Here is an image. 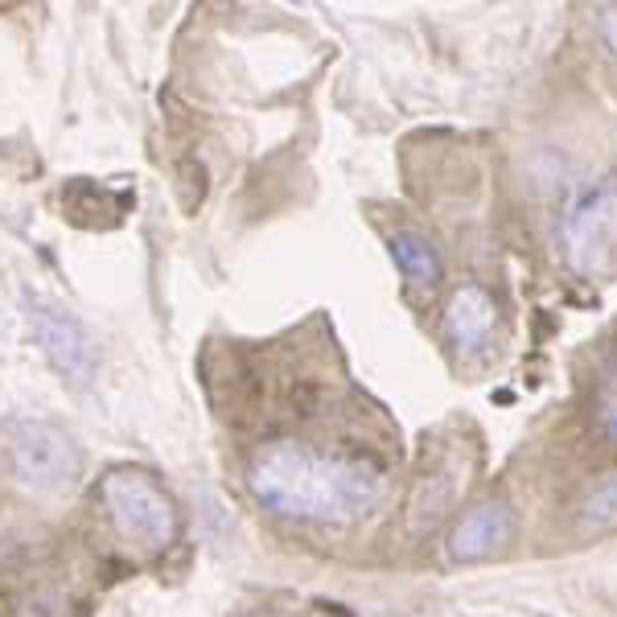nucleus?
Wrapping results in <instances>:
<instances>
[{
  "instance_id": "nucleus-1",
  "label": "nucleus",
  "mask_w": 617,
  "mask_h": 617,
  "mask_svg": "<svg viewBox=\"0 0 617 617\" xmlns=\"http://www.w3.org/2000/svg\"><path fill=\"white\" fill-rule=\"evenodd\" d=\"M255 502L301 523H359L383 498V473L359 457H330L296 441H272L252 457Z\"/></svg>"
},
{
  "instance_id": "nucleus-2",
  "label": "nucleus",
  "mask_w": 617,
  "mask_h": 617,
  "mask_svg": "<svg viewBox=\"0 0 617 617\" xmlns=\"http://www.w3.org/2000/svg\"><path fill=\"white\" fill-rule=\"evenodd\" d=\"M560 252L577 276H605L617 268V174L592 182L564 206Z\"/></svg>"
},
{
  "instance_id": "nucleus-3",
  "label": "nucleus",
  "mask_w": 617,
  "mask_h": 617,
  "mask_svg": "<svg viewBox=\"0 0 617 617\" xmlns=\"http://www.w3.org/2000/svg\"><path fill=\"white\" fill-rule=\"evenodd\" d=\"M104 507L124 543L140 551H161L177 536L174 498L140 470H111L104 478Z\"/></svg>"
},
{
  "instance_id": "nucleus-4",
  "label": "nucleus",
  "mask_w": 617,
  "mask_h": 617,
  "mask_svg": "<svg viewBox=\"0 0 617 617\" xmlns=\"http://www.w3.org/2000/svg\"><path fill=\"white\" fill-rule=\"evenodd\" d=\"M9 473L33 494H58L79 478V449L46 420H13L0 437Z\"/></svg>"
},
{
  "instance_id": "nucleus-5",
  "label": "nucleus",
  "mask_w": 617,
  "mask_h": 617,
  "mask_svg": "<svg viewBox=\"0 0 617 617\" xmlns=\"http://www.w3.org/2000/svg\"><path fill=\"white\" fill-rule=\"evenodd\" d=\"M29 330H33V337L46 346L50 363H55L70 383H87V379L95 375L91 337H87V330H82L62 305L33 296V301H29Z\"/></svg>"
},
{
  "instance_id": "nucleus-6",
  "label": "nucleus",
  "mask_w": 617,
  "mask_h": 617,
  "mask_svg": "<svg viewBox=\"0 0 617 617\" xmlns=\"http://www.w3.org/2000/svg\"><path fill=\"white\" fill-rule=\"evenodd\" d=\"M515 531L507 502H478L473 510H466L449 531V556L453 560H486L490 551H498Z\"/></svg>"
},
{
  "instance_id": "nucleus-7",
  "label": "nucleus",
  "mask_w": 617,
  "mask_h": 617,
  "mask_svg": "<svg viewBox=\"0 0 617 617\" xmlns=\"http://www.w3.org/2000/svg\"><path fill=\"white\" fill-rule=\"evenodd\" d=\"M494 317L498 308L482 284H461L444 305V334L453 337L457 350H478L494 334Z\"/></svg>"
},
{
  "instance_id": "nucleus-8",
  "label": "nucleus",
  "mask_w": 617,
  "mask_h": 617,
  "mask_svg": "<svg viewBox=\"0 0 617 617\" xmlns=\"http://www.w3.org/2000/svg\"><path fill=\"white\" fill-rule=\"evenodd\" d=\"M457 490H461V478H457L453 461L441 466L437 473H429V478L412 490V502H408V523H412L417 536H424V531H432V527L441 523L444 510L453 507Z\"/></svg>"
},
{
  "instance_id": "nucleus-9",
  "label": "nucleus",
  "mask_w": 617,
  "mask_h": 617,
  "mask_svg": "<svg viewBox=\"0 0 617 617\" xmlns=\"http://www.w3.org/2000/svg\"><path fill=\"white\" fill-rule=\"evenodd\" d=\"M391 255H395L403 281L412 284V288H432V284L441 281V255H437V247H432L424 235H417V231H400V235L391 239Z\"/></svg>"
},
{
  "instance_id": "nucleus-10",
  "label": "nucleus",
  "mask_w": 617,
  "mask_h": 617,
  "mask_svg": "<svg viewBox=\"0 0 617 617\" xmlns=\"http://www.w3.org/2000/svg\"><path fill=\"white\" fill-rule=\"evenodd\" d=\"M577 519L585 531H609V527H617V473L605 478L601 486H592L589 498L580 502Z\"/></svg>"
},
{
  "instance_id": "nucleus-11",
  "label": "nucleus",
  "mask_w": 617,
  "mask_h": 617,
  "mask_svg": "<svg viewBox=\"0 0 617 617\" xmlns=\"http://www.w3.org/2000/svg\"><path fill=\"white\" fill-rule=\"evenodd\" d=\"M597 424H601L605 441L617 444V371L605 379L601 395H597Z\"/></svg>"
},
{
  "instance_id": "nucleus-12",
  "label": "nucleus",
  "mask_w": 617,
  "mask_h": 617,
  "mask_svg": "<svg viewBox=\"0 0 617 617\" xmlns=\"http://www.w3.org/2000/svg\"><path fill=\"white\" fill-rule=\"evenodd\" d=\"M601 38H605V46H609V50H614V55H617V9H609V13H605V21H601Z\"/></svg>"
}]
</instances>
